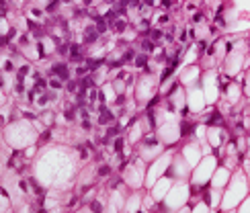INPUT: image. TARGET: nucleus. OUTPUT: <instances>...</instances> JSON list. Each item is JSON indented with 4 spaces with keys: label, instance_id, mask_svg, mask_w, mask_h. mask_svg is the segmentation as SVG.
Segmentation results:
<instances>
[{
    "label": "nucleus",
    "instance_id": "obj_5",
    "mask_svg": "<svg viewBox=\"0 0 250 213\" xmlns=\"http://www.w3.org/2000/svg\"><path fill=\"white\" fill-rule=\"evenodd\" d=\"M238 213H250V195L242 201V205L238 207Z\"/></svg>",
    "mask_w": 250,
    "mask_h": 213
},
{
    "label": "nucleus",
    "instance_id": "obj_3",
    "mask_svg": "<svg viewBox=\"0 0 250 213\" xmlns=\"http://www.w3.org/2000/svg\"><path fill=\"white\" fill-rule=\"evenodd\" d=\"M230 178H232V170L222 166V168L215 170V174H213V178H211V185H213L215 189H224V187H228V183H230Z\"/></svg>",
    "mask_w": 250,
    "mask_h": 213
},
{
    "label": "nucleus",
    "instance_id": "obj_2",
    "mask_svg": "<svg viewBox=\"0 0 250 213\" xmlns=\"http://www.w3.org/2000/svg\"><path fill=\"white\" fill-rule=\"evenodd\" d=\"M224 97L228 99V103H238L242 97H244V90H242V84L232 80L228 86L224 88Z\"/></svg>",
    "mask_w": 250,
    "mask_h": 213
},
{
    "label": "nucleus",
    "instance_id": "obj_1",
    "mask_svg": "<svg viewBox=\"0 0 250 213\" xmlns=\"http://www.w3.org/2000/svg\"><path fill=\"white\" fill-rule=\"evenodd\" d=\"M228 185L230 187H228V191L222 197V207L224 209H236L250 195V180L244 174V170H238Z\"/></svg>",
    "mask_w": 250,
    "mask_h": 213
},
{
    "label": "nucleus",
    "instance_id": "obj_4",
    "mask_svg": "<svg viewBox=\"0 0 250 213\" xmlns=\"http://www.w3.org/2000/svg\"><path fill=\"white\" fill-rule=\"evenodd\" d=\"M242 90H244V97L250 99V68H246L242 74Z\"/></svg>",
    "mask_w": 250,
    "mask_h": 213
}]
</instances>
